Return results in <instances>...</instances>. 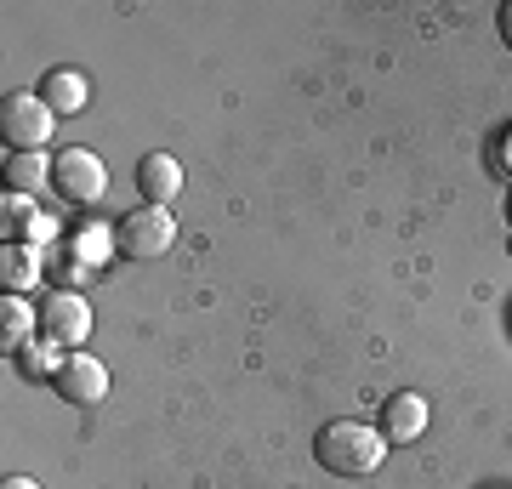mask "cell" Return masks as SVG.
<instances>
[{
	"label": "cell",
	"instance_id": "1",
	"mask_svg": "<svg viewBox=\"0 0 512 489\" xmlns=\"http://www.w3.org/2000/svg\"><path fill=\"white\" fill-rule=\"evenodd\" d=\"M387 444L382 427H370V421H325L319 438H313V461L336 478H370V472L387 461Z\"/></svg>",
	"mask_w": 512,
	"mask_h": 489
},
{
	"label": "cell",
	"instance_id": "2",
	"mask_svg": "<svg viewBox=\"0 0 512 489\" xmlns=\"http://www.w3.org/2000/svg\"><path fill=\"white\" fill-rule=\"evenodd\" d=\"M0 131H6V154H40L52 143L57 114L40 103V91H6L0 97Z\"/></svg>",
	"mask_w": 512,
	"mask_h": 489
},
{
	"label": "cell",
	"instance_id": "3",
	"mask_svg": "<svg viewBox=\"0 0 512 489\" xmlns=\"http://www.w3.org/2000/svg\"><path fill=\"white\" fill-rule=\"evenodd\" d=\"M114 245H120V256H131V262H160V256L177 245V217H171L165 205H137V211L120 217Z\"/></svg>",
	"mask_w": 512,
	"mask_h": 489
},
{
	"label": "cell",
	"instance_id": "4",
	"mask_svg": "<svg viewBox=\"0 0 512 489\" xmlns=\"http://www.w3.org/2000/svg\"><path fill=\"white\" fill-rule=\"evenodd\" d=\"M52 188H57V200H69V205H97L109 194V165L92 148H57Z\"/></svg>",
	"mask_w": 512,
	"mask_h": 489
},
{
	"label": "cell",
	"instance_id": "5",
	"mask_svg": "<svg viewBox=\"0 0 512 489\" xmlns=\"http://www.w3.org/2000/svg\"><path fill=\"white\" fill-rule=\"evenodd\" d=\"M92 336V302L80 290H52L40 302V342L52 347H80Z\"/></svg>",
	"mask_w": 512,
	"mask_h": 489
},
{
	"label": "cell",
	"instance_id": "6",
	"mask_svg": "<svg viewBox=\"0 0 512 489\" xmlns=\"http://www.w3.org/2000/svg\"><path fill=\"white\" fill-rule=\"evenodd\" d=\"M52 387H57V399H69V404H80V410H92V404L109 399V364L92 359V353H69V359H57Z\"/></svg>",
	"mask_w": 512,
	"mask_h": 489
},
{
	"label": "cell",
	"instance_id": "7",
	"mask_svg": "<svg viewBox=\"0 0 512 489\" xmlns=\"http://www.w3.org/2000/svg\"><path fill=\"white\" fill-rule=\"evenodd\" d=\"M137 194H143V205L177 200V194H183V165H177V154H165V148L143 154V160H137Z\"/></svg>",
	"mask_w": 512,
	"mask_h": 489
},
{
	"label": "cell",
	"instance_id": "8",
	"mask_svg": "<svg viewBox=\"0 0 512 489\" xmlns=\"http://www.w3.org/2000/svg\"><path fill=\"white\" fill-rule=\"evenodd\" d=\"M35 91H40V103H46L57 120H69V114H80L86 103H92V80H86L80 69H46Z\"/></svg>",
	"mask_w": 512,
	"mask_h": 489
},
{
	"label": "cell",
	"instance_id": "9",
	"mask_svg": "<svg viewBox=\"0 0 512 489\" xmlns=\"http://www.w3.org/2000/svg\"><path fill=\"white\" fill-rule=\"evenodd\" d=\"M0 222H6V245H40V239H52V228H57L52 217L35 211V194H12V188H6V200H0Z\"/></svg>",
	"mask_w": 512,
	"mask_h": 489
},
{
	"label": "cell",
	"instance_id": "10",
	"mask_svg": "<svg viewBox=\"0 0 512 489\" xmlns=\"http://www.w3.org/2000/svg\"><path fill=\"white\" fill-rule=\"evenodd\" d=\"M382 438L387 444H416L421 433H427V399L421 393H393V399L382 404Z\"/></svg>",
	"mask_w": 512,
	"mask_h": 489
},
{
	"label": "cell",
	"instance_id": "11",
	"mask_svg": "<svg viewBox=\"0 0 512 489\" xmlns=\"http://www.w3.org/2000/svg\"><path fill=\"white\" fill-rule=\"evenodd\" d=\"M29 336H40V308H29L23 296H6L0 302V347L6 353H23Z\"/></svg>",
	"mask_w": 512,
	"mask_h": 489
},
{
	"label": "cell",
	"instance_id": "12",
	"mask_svg": "<svg viewBox=\"0 0 512 489\" xmlns=\"http://www.w3.org/2000/svg\"><path fill=\"white\" fill-rule=\"evenodd\" d=\"M6 188L12 194H40V188H52V154L40 148V154H6Z\"/></svg>",
	"mask_w": 512,
	"mask_h": 489
},
{
	"label": "cell",
	"instance_id": "13",
	"mask_svg": "<svg viewBox=\"0 0 512 489\" xmlns=\"http://www.w3.org/2000/svg\"><path fill=\"white\" fill-rule=\"evenodd\" d=\"M35 279H40V251L35 245H6V251H0V285H6V296H23Z\"/></svg>",
	"mask_w": 512,
	"mask_h": 489
},
{
	"label": "cell",
	"instance_id": "14",
	"mask_svg": "<svg viewBox=\"0 0 512 489\" xmlns=\"http://www.w3.org/2000/svg\"><path fill=\"white\" fill-rule=\"evenodd\" d=\"M495 23H501V40H507V52H512V0L495 12Z\"/></svg>",
	"mask_w": 512,
	"mask_h": 489
},
{
	"label": "cell",
	"instance_id": "15",
	"mask_svg": "<svg viewBox=\"0 0 512 489\" xmlns=\"http://www.w3.org/2000/svg\"><path fill=\"white\" fill-rule=\"evenodd\" d=\"M0 489H40V484H35V478H23V472H12V478H6Z\"/></svg>",
	"mask_w": 512,
	"mask_h": 489
},
{
	"label": "cell",
	"instance_id": "16",
	"mask_svg": "<svg viewBox=\"0 0 512 489\" xmlns=\"http://www.w3.org/2000/svg\"><path fill=\"white\" fill-rule=\"evenodd\" d=\"M501 154H507V171H512V131H507V143H501Z\"/></svg>",
	"mask_w": 512,
	"mask_h": 489
}]
</instances>
